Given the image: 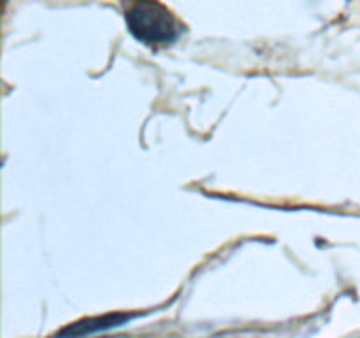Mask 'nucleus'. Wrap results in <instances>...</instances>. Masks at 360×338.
<instances>
[{"label":"nucleus","instance_id":"nucleus-1","mask_svg":"<svg viewBox=\"0 0 360 338\" xmlns=\"http://www.w3.org/2000/svg\"><path fill=\"white\" fill-rule=\"evenodd\" d=\"M130 34L150 48L172 44L181 34V25L174 14L158 0H134L125 11Z\"/></svg>","mask_w":360,"mask_h":338},{"label":"nucleus","instance_id":"nucleus-2","mask_svg":"<svg viewBox=\"0 0 360 338\" xmlns=\"http://www.w3.org/2000/svg\"><path fill=\"white\" fill-rule=\"evenodd\" d=\"M129 320V317L125 315H112V317H102V319L94 320H86V323L76 324L74 327H69V330H63L60 334H84V333H91V331H98L102 327H111V326H118V324L125 323Z\"/></svg>","mask_w":360,"mask_h":338}]
</instances>
